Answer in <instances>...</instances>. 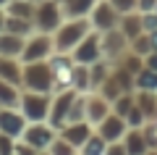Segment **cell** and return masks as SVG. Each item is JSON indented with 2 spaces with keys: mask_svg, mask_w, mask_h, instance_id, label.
<instances>
[{
  "mask_svg": "<svg viewBox=\"0 0 157 155\" xmlns=\"http://www.w3.org/2000/svg\"><path fill=\"white\" fill-rule=\"evenodd\" d=\"M118 21H121V13L110 6V0H97V6L92 8L89 13V24L94 32H107V29H115Z\"/></svg>",
  "mask_w": 157,
  "mask_h": 155,
  "instance_id": "9",
  "label": "cell"
},
{
  "mask_svg": "<svg viewBox=\"0 0 157 155\" xmlns=\"http://www.w3.org/2000/svg\"><path fill=\"white\" fill-rule=\"evenodd\" d=\"M97 92H100V95H102L105 100H110V103H115V100L121 97V95H123V89L118 87V82L113 79V74H110V76H107L105 82L100 84V89H97Z\"/></svg>",
  "mask_w": 157,
  "mask_h": 155,
  "instance_id": "31",
  "label": "cell"
},
{
  "mask_svg": "<svg viewBox=\"0 0 157 155\" xmlns=\"http://www.w3.org/2000/svg\"><path fill=\"white\" fill-rule=\"evenodd\" d=\"M92 32L89 18H66L60 27L52 32V42H55V53H71L86 34Z\"/></svg>",
  "mask_w": 157,
  "mask_h": 155,
  "instance_id": "1",
  "label": "cell"
},
{
  "mask_svg": "<svg viewBox=\"0 0 157 155\" xmlns=\"http://www.w3.org/2000/svg\"><path fill=\"white\" fill-rule=\"evenodd\" d=\"M71 55L76 63H84V66H89V63L100 61L102 58V42H100V32H94L92 29L89 34H86L81 42L76 45V47L71 50Z\"/></svg>",
  "mask_w": 157,
  "mask_h": 155,
  "instance_id": "10",
  "label": "cell"
},
{
  "mask_svg": "<svg viewBox=\"0 0 157 155\" xmlns=\"http://www.w3.org/2000/svg\"><path fill=\"white\" fill-rule=\"evenodd\" d=\"M21 103V87L0 79V108H18Z\"/></svg>",
  "mask_w": 157,
  "mask_h": 155,
  "instance_id": "22",
  "label": "cell"
},
{
  "mask_svg": "<svg viewBox=\"0 0 157 155\" xmlns=\"http://www.w3.org/2000/svg\"><path fill=\"white\" fill-rule=\"evenodd\" d=\"M134 103L141 108V113L147 116V121L157 118V92H144V89H136V92H134Z\"/></svg>",
  "mask_w": 157,
  "mask_h": 155,
  "instance_id": "21",
  "label": "cell"
},
{
  "mask_svg": "<svg viewBox=\"0 0 157 155\" xmlns=\"http://www.w3.org/2000/svg\"><path fill=\"white\" fill-rule=\"evenodd\" d=\"M113 113V103L110 100H105L100 92H86V121L92 124V126H97V124L102 121V118H107Z\"/></svg>",
  "mask_w": 157,
  "mask_h": 155,
  "instance_id": "13",
  "label": "cell"
},
{
  "mask_svg": "<svg viewBox=\"0 0 157 155\" xmlns=\"http://www.w3.org/2000/svg\"><path fill=\"white\" fill-rule=\"evenodd\" d=\"M34 11H37V0H11L6 6L8 16H18V18H34Z\"/></svg>",
  "mask_w": 157,
  "mask_h": 155,
  "instance_id": "25",
  "label": "cell"
},
{
  "mask_svg": "<svg viewBox=\"0 0 157 155\" xmlns=\"http://www.w3.org/2000/svg\"><path fill=\"white\" fill-rule=\"evenodd\" d=\"M136 3H139V0H110V6L115 8L121 16H126V13H134V11H136Z\"/></svg>",
  "mask_w": 157,
  "mask_h": 155,
  "instance_id": "36",
  "label": "cell"
},
{
  "mask_svg": "<svg viewBox=\"0 0 157 155\" xmlns=\"http://www.w3.org/2000/svg\"><path fill=\"white\" fill-rule=\"evenodd\" d=\"M128 50H131V53H136V55H141V58L149 55V53H152V39H149V34L141 32L139 37H134V39H131V45H128Z\"/></svg>",
  "mask_w": 157,
  "mask_h": 155,
  "instance_id": "33",
  "label": "cell"
},
{
  "mask_svg": "<svg viewBox=\"0 0 157 155\" xmlns=\"http://www.w3.org/2000/svg\"><path fill=\"white\" fill-rule=\"evenodd\" d=\"M115 63H118V66H123L126 71H128V74H134V76L141 71V68H144V58H141V55H136V53H131V50L126 53L123 58H121V61H115Z\"/></svg>",
  "mask_w": 157,
  "mask_h": 155,
  "instance_id": "30",
  "label": "cell"
},
{
  "mask_svg": "<svg viewBox=\"0 0 157 155\" xmlns=\"http://www.w3.org/2000/svg\"><path fill=\"white\" fill-rule=\"evenodd\" d=\"M121 142L126 145L128 155H147V150H149V142H147V137H144V129H128Z\"/></svg>",
  "mask_w": 157,
  "mask_h": 155,
  "instance_id": "19",
  "label": "cell"
},
{
  "mask_svg": "<svg viewBox=\"0 0 157 155\" xmlns=\"http://www.w3.org/2000/svg\"><path fill=\"white\" fill-rule=\"evenodd\" d=\"M24 42H26V37H18V34H11V32H0V55L21 58Z\"/></svg>",
  "mask_w": 157,
  "mask_h": 155,
  "instance_id": "17",
  "label": "cell"
},
{
  "mask_svg": "<svg viewBox=\"0 0 157 155\" xmlns=\"http://www.w3.org/2000/svg\"><path fill=\"white\" fill-rule=\"evenodd\" d=\"M110 71H113V66H110V61H105V58L89 63V84H92V92L100 89V84L110 76Z\"/></svg>",
  "mask_w": 157,
  "mask_h": 155,
  "instance_id": "24",
  "label": "cell"
},
{
  "mask_svg": "<svg viewBox=\"0 0 157 155\" xmlns=\"http://www.w3.org/2000/svg\"><path fill=\"white\" fill-rule=\"evenodd\" d=\"M149 39H152V50L157 53V29H155V32H149Z\"/></svg>",
  "mask_w": 157,
  "mask_h": 155,
  "instance_id": "44",
  "label": "cell"
},
{
  "mask_svg": "<svg viewBox=\"0 0 157 155\" xmlns=\"http://www.w3.org/2000/svg\"><path fill=\"white\" fill-rule=\"evenodd\" d=\"M94 6H97V0H60L66 18H89Z\"/></svg>",
  "mask_w": 157,
  "mask_h": 155,
  "instance_id": "16",
  "label": "cell"
},
{
  "mask_svg": "<svg viewBox=\"0 0 157 155\" xmlns=\"http://www.w3.org/2000/svg\"><path fill=\"white\" fill-rule=\"evenodd\" d=\"M107 145H110V142H107V139L94 129V132L89 134V139H86V142L78 147V155H105Z\"/></svg>",
  "mask_w": 157,
  "mask_h": 155,
  "instance_id": "26",
  "label": "cell"
},
{
  "mask_svg": "<svg viewBox=\"0 0 157 155\" xmlns=\"http://www.w3.org/2000/svg\"><path fill=\"white\" fill-rule=\"evenodd\" d=\"M8 3H11V0H0V8H6V6H8Z\"/></svg>",
  "mask_w": 157,
  "mask_h": 155,
  "instance_id": "47",
  "label": "cell"
},
{
  "mask_svg": "<svg viewBox=\"0 0 157 155\" xmlns=\"http://www.w3.org/2000/svg\"><path fill=\"white\" fill-rule=\"evenodd\" d=\"M147 155H157V147H149V150H147Z\"/></svg>",
  "mask_w": 157,
  "mask_h": 155,
  "instance_id": "46",
  "label": "cell"
},
{
  "mask_svg": "<svg viewBox=\"0 0 157 155\" xmlns=\"http://www.w3.org/2000/svg\"><path fill=\"white\" fill-rule=\"evenodd\" d=\"M50 105H52V95L21 89V103H18V111L24 113V118H26L29 124L47 121V118H50Z\"/></svg>",
  "mask_w": 157,
  "mask_h": 155,
  "instance_id": "3",
  "label": "cell"
},
{
  "mask_svg": "<svg viewBox=\"0 0 157 155\" xmlns=\"http://www.w3.org/2000/svg\"><path fill=\"white\" fill-rule=\"evenodd\" d=\"M58 137V129L50 126V121H37V124H26V129H24L21 139L24 142H29L32 147L37 150H47L50 147V142Z\"/></svg>",
  "mask_w": 157,
  "mask_h": 155,
  "instance_id": "11",
  "label": "cell"
},
{
  "mask_svg": "<svg viewBox=\"0 0 157 155\" xmlns=\"http://www.w3.org/2000/svg\"><path fill=\"white\" fill-rule=\"evenodd\" d=\"M141 129H144V137H147V142H149V147H157V118L147 121Z\"/></svg>",
  "mask_w": 157,
  "mask_h": 155,
  "instance_id": "37",
  "label": "cell"
},
{
  "mask_svg": "<svg viewBox=\"0 0 157 155\" xmlns=\"http://www.w3.org/2000/svg\"><path fill=\"white\" fill-rule=\"evenodd\" d=\"M71 89H76V92H92V84H89V66H84V63H76V66H73Z\"/></svg>",
  "mask_w": 157,
  "mask_h": 155,
  "instance_id": "27",
  "label": "cell"
},
{
  "mask_svg": "<svg viewBox=\"0 0 157 155\" xmlns=\"http://www.w3.org/2000/svg\"><path fill=\"white\" fill-rule=\"evenodd\" d=\"M42 150L32 147L29 142H24V139H16V155H39Z\"/></svg>",
  "mask_w": 157,
  "mask_h": 155,
  "instance_id": "39",
  "label": "cell"
},
{
  "mask_svg": "<svg viewBox=\"0 0 157 155\" xmlns=\"http://www.w3.org/2000/svg\"><path fill=\"white\" fill-rule=\"evenodd\" d=\"M47 153H50V155H78V150L73 147V145L68 142V139H63L60 134H58V137H55V139L50 142Z\"/></svg>",
  "mask_w": 157,
  "mask_h": 155,
  "instance_id": "32",
  "label": "cell"
},
{
  "mask_svg": "<svg viewBox=\"0 0 157 155\" xmlns=\"http://www.w3.org/2000/svg\"><path fill=\"white\" fill-rule=\"evenodd\" d=\"M105 155H128V150H126L123 142H110L105 150Z\"/></svg>",
  "mask_w": 157,
  "mask_h": 155,
  "instance_id": "41",
  "label": "cell"
},
{
  "mask_svg": "<svg viewBox=\"0 0 157 155\" xmlns=\"http://www.w3.org/2000/svg\"><path fill=\"white\" fill-rule=\"evenodd\" d=\"M21 89H29V92H45V95H52V92H55L50 63H47V61L24 63V71H21Z\"/></svg>",
  "mask_w": 157,
  "mask_h": 155,
  "instance_id": "2",
  "label": "cell"
},
{
  "mask_svg": "<svg viewBox=\"0 0 157 155\" xmlns=\"http://www.w3.org/2000/svg\"><path fill=\"white\" fill-rule=\"evenodd\" d=\"M55 53V42H52V34L45 32H34L32 37H26L21 50V63H34V61H47V58Z\"/></svg>",
  "mask_w": 157,
  "mask_h": 155,
  "instance_id": "5",
  "label": "cell"
},
{
  "mask_svg": "<svg viewBox=\"0 0 157 155\" xmlns=\"http://www.w3.org/2000/svg\"><path fill=\"white\" fill-rule=\"evenodd\" d=\"M92 132H94V126H92L89 121H73V124H66V126H63L58 134H60L63 139H68V142H71L73 147L78 150L81 145L86 142V139H89Z\"/></svg>",
  "mask_w": 157,
  "mask_h": 155,
  "instance_id": "15",
  "label": "cell"
},
{
  "mask_svg": "<svg viewBox=\"0 0 157 155\" xmlns=\"http://www.w3.org/2000/svg\"><path fill=\"white\" fill-rule=\"evenodd\" d=\"M6 29V8H0V32Z\"/></svg>",
  "mask_w": 157,
  "mask_h": 155,
  "instance_id": "45",
  "label": "cell"
},
{
  "mask_svg": "<svg viewBox=\"0 0 157 155\" xmlns=\"http://www.w3.org/2000/svg\"><path fill=\"white\" fill-rule=\"evenodd\" d=\"M126 124H128V129H141L147 124V116L141 113V108L136 105V103H134V108L128 111V116H126Z\"/></svg>",
  "mask_w": 157,
  "mask_h": 155,
  "instance_id": "35",
  "label": "cell"
},
{
  "mask_svg": "<svg viewBox=\"0 0 157 155\" xmlns=\"http://www.w3.org/2000/svg\"><path fill=\"white\" fill-rule=\"evenodd\" d=\"M76 89H63V92H55L52 95V105H50V126L60 132L63 126L68 124V111H71L73 100H76Z\"/></svg>",
  "mask_w": 157,
  "mask_h": 155,
  "instance_id": "8",
  "label": "cell"
},
{
  "mask_svg": "<svg viewBox=\"0 0 157 155\" xmlns=\"http://www.w3.org/2000/svg\"><path fill=\"white\" fill-rule=\"evenodd\" d=\"M100 42H102V58L105 61H110V63H115V61H121V58L128 53V37H126L121 29H107V32H102L100 34Z\"/></svg>",
  "mask_w": 157,
  "mask_h": 155,
  "instance_id": "7",
  "label": "cell"
},
{
  "mask_svg": "<svg viewBox=\"0 0 157 155\" xmlns=\"http://www.w3.org/2000/svg\"><path fill=\"white\" fill-rule=\"evenodd\" d=\"M39 155H50V153H47V150H42V153H39Z\"/></svg>",
  "mask_w": 157,
  "mask_h": 155,
  "instance_id": "48",
  "label": "cell"
},
{
  "mask_svg": "<svg viewBox=\"0 0 157 155\" xmlns=\"http://www.w3.org/2000/svg\"><path fill=\"white\" fill-rule=\"evenodd\" d=\"M131 108H134V92H123L115 103H113V113H115V116H121V118L128 116Z\"/></svg>",
  "mask_w": 157,
  "mask_h": 155,
  "instance_id": "34",
  "label": "cell"
},
{
  "mask_svg": "<svg viewBox=\"0 0 157 155\" xmlns=\"http://www.w3.org/2000/svg\"><path fill=\"white\" fill-rule=\"evenodd\" d=\"M155 6H157V0H139V3H136V11L139 13H152Z\"/></svg>",
  "mask_w": 157,
  "mask_h": 155,
  "instance_id": "42",
  "label": "cell"
},
{
  "mask_svg": "<svg viewBox=\"0 0 157 155\" xmlns=\"http://www.w3.org/2000/svg\"><path fill=\"white\" fill-rule=\"evenodd\" d=\"M134 87L136 89H144V92H157V71H152V68L144 66L134 76Z\"/></svg>",
  "mask_w": 157,
  "mask_h": 155,
  "instance_id": "28",
  "label": "cell"
},
{
  "mask_svg": "<svg viewBox=\"0 0 157 155\" xmlns=\"http://www.w3.org/2000/svg\"><path fill=\"white\" fill-rule=\"evenodd\" d=\"M141 24H144V32L149 34V32H155L157 29V13L152 11V13H141Z\"/></svg>",
  "mask_w": 157,
  "mask_h": 155,
  "instance_id": "40",
  "label": "cell"
},
{
  "mask_svg": "<svg viewBox=\"0 0 157 155\" xmlns=\"http://www.w3.org/2000/svg\"><path fill=\"white\" fill-rule=\"evenodd\" d=\"M50 63V71H52V84H55V92H63V89H71V79H73V61L71 53H52L47 58ZM52 92V95H55Z\"/></svg>",
  "mask_w": 157,
  "mask_h": 155,
  "instance_id": "6",
  "label": "cell"
},
{
  "mask_svg": "<svg viewBox=\"0 0 157 155\" xmlns=\"http://www.w3.org/2000/svg\"><path fill=\"white\" fill-rule=\"evenodd\" d=\"M144 66L152 68V71H157V53H155V50H152L149 55H144Z\"/></svg>",
  "mask_w": 157,
  "mask_h": 155,
  "instance_id": "43",
  "label": "cell"
},
{
  "mask_svg": "<svg viewBox=\"0 0 157 155\" xmlns=\"http://www.w3.org/2000/svg\"><path fill=\"white\" fill-rule=\"evenodd\" d=\"M3 32L18 34V37H32L37 29H34V21H29V18H18V16H8L6 13V29Z\"/></svg>",
  "mask_w": 157,
  "mask_h": 155,
  "instance_id": "23",
  "label": "cell"
},
{
  "mask_svg": "<svg viewBox=\"0 0 157 155\" xmlns=\"http://www.w3.org/2000/svg\"><path fill=\"white\" fill-rule=\"evenodd\" d=\"M0 155H16V139L0 134Z\"/></svg>",
  "mask_w": 157,
  "mask_h": 155,
  "instance_id": "38",
  "label": "cell"
},
{
  "mask_svg": "<svg viewBox=\"0 0 157 155\" xmlns=\"http://www.w3.org/2000/svg\"><path fill=\"white\" fill-rule=\"evenodd\" d=\"M73 121H86V92H78L71 111H68V124Z\"/></svg>",
  "mask_w": 157,
  "mask_h": 155,
  "instance_id": "29",
  "label": "cell"
},
{
  "mask_svg": "<svg viewBox=\"0 0 157 155\" xmlns=\"http://www.w3.org/2000/svg\"><path fill=\"white\" fill-rule=\"evenodd\" d=\"M21 71H24V63L18 61V58L0 55V79H6V82L21 87Z\"/></svg>",
  "mask_w": 157,
  "mask_h": 155,
  "instance_id": "18",
  "label": "cell"
},
{
  "mask_svg": "<svg viewBox=\"0 0 157 155\" xmlns=\"http://www.w3.org/2000/svg\"><path fill=\"white\" fill-rule=\"evenodd\" d=\"M94 129L107 139V142H121V139L126 137V132H128V124H126V118H121V116H115V113H110V116L102 118Z\"/></svg>",
  "mask_w": 157,
  "mask_h": 155,
  "instance_id": "14",
  "label": "cell"
},
{
  "mask_svg": "<svg viewBox=\"0 0 157 155\" xmlns=\"http://www.w3.org/2000/svg\"><path fill=\"white\" fill-rule=\"evenodd\" d=\"M34 29L37 32H45V34H52L63 21V8H60V0H37V11H34Z\"/></svg>",
  "mask_w": 157,
  "mask_h": 155,
  "instance_id": "4",
  "label": "cell"
},
{
  "mask_svg": "<svg viewBox=\"0 0 157 155\" xmlns=\"http://www.w3.org/2000/svg\"><path fill=\"white\" fill-rule=\"evenodd\" d=\"M118 29L128 37V42L134 37H139L141 32H144V24H141V13L134 11V13H126V16H121V21H118Z\"/></svg>",
  "mask_w": 157,
  "mask_h": 155,
  "instance_id": "20",
  "label": "cell"
},
{
  "mask_svg": "<svg viewBox=\"0 0 157 155\" xmlns=\"http://www.w3.org/2000/svg\"><path fill=\"white\" fill-rule=\"evenodd\" d=\"M26 118L18 108H0V134H8L13 139H21L24 129H26Z\"/></svg>",
  "mask_w": 157,
  "mask_h": 155,
  "instance_id": "12",
  "label": "cell"
}]
</instances>
